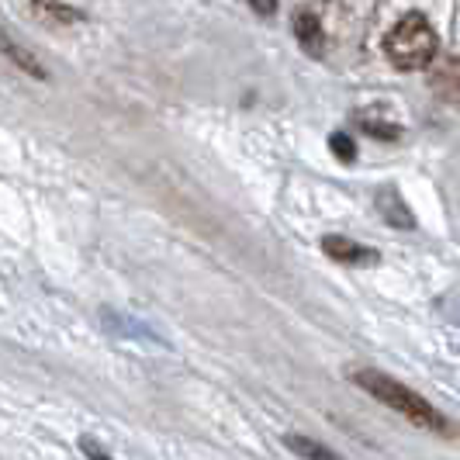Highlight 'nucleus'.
<instances>
[{"mask_svg": "<svg viewBox=\"0 0 460 460\" xmlns=\"http://www.w3.org/2000/svg\"><path fill=\"white\" fill-rule=\"evenodd\" d=\"M353 377H357V385H360L364 392H370L374 398H381L385 405H392L394 412L409 415L415 426H426V429H437V433H450V422H447L426 398H419L415 392L402 388V381H392V377L381 374V370H357Z\"/></svg>", "mask_w": 460, "mask_h": 460, "instance_id": "f257e3e1", "label": "nucleus"}, {"mask_svg": "<svg viewBox=\"0 0 460 460\" xmlns=\"http://www.w3.org/2000/svg\"><path fill=\"white\" fill-rule=\"evenodd\" d=\"M439 49L437 31L422 14H405L385 39V52L398 69H422L433 63Z\"/></svg>", "mask_w": 460, "mask_h": 460, "instance_id": "f03ea898", "label": "nucleus"}, {"mask_svg": "<svg viewBox=\"0 0 460 460\" xmlns=\"http://www.w3.org/2000/svg\"><path fill=\"white\" fill-rule=\"evenodd\" d=\"M0 52H4V56H7L14 66H22L24 73H31V76L46 80V66H42V63H39V59H35V56H31V52H28L18 39L11 35V31H4V24H0Z\"/></svg>", "mask_w": 460, "mask_h": 460, "instance_id": "7ed1b4c3", "label": "nucleus"}, {"mask_svg": "<svg viewBox=\"0 0 460 460\" xmlns=\"http://www.w3.org/2000/svg\"><path fill=\"white\" fill-rule=\"evenodd\" d=\"M31 4V11L49 24H76L84 22V14L76 11V7H69V4H59V0H28Z\"/></svg>", "mask_w": 460, "mask_h": 460, "instance_id": "20e7f679", "label": "nucleus"}, {"mask_svg": "<svg viewBox=\"0 0 460 460\" xmlns=\"http://www.w3.org/2000/svg\"><path fill=\"white\" fill-rule=\"evenodd\" d=\"M323 246H325V253L336 256V260H374L367 250H360L357 243H349V239H340V235H329Z\"/></svg>", "mask_w": 460, "mask_h": 460, "instance_id": "39448f33", "label": "nucleus"}, {"mask_svg": "<svg viewBox=\"0 0 460 460\" xmlns=\"http://www.w3.org/2000/svg\"><path fill=\"white\" fill-rule=\"evenodd\" d=\"M295 31H298L301 46L308 49V52H319L323 31H319V22H315L312 14H298V22H295Z\"/></svg>", "mask_w": 460, "mask_h": 460, "instance_id": "423d86ee", "label": "nucleus"}, {"mask_svg": "<svg viewBox=\"0 0 460 460\" xmlns=\"http://www.w3.org/2000/svg\"><path fill=\"white\" fill-rule=\"evenodd\" d=\"M332 149H336L343 160H349V156H353V142H349V138H343V136L332 138Z\"/></svg>", "mask_w": 460, "mask_h": 460, "instance_id": "0eeeda50", "label": "nucleus"}, {"mask_svg": "<svg viewBox=\"0 0 460 460\" xmlns=\"http://www.w3.org/2000/svg\"><path fill=\"white\" fill-rule=\"evenodd\" d=\"M250 4H253L256 14H274L277 11V0H250Z\"/></svg>", "mask_w": 460, "mask_h": 460, "instance_id": "6e6552de", "label": "nucleus"}]
</instances>
